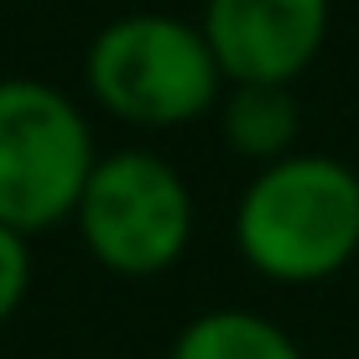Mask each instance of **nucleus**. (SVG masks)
Listing matches in <instances>:
<instances>
[{
  "label": "nucleus",
  "mask_w": 359,
  "mask_h": 359,
  "mask_svg": "<svg viewBox=\"0 0 359 359\" xmlns=\"http://www.w3.org/2000/svg\"><path fill=\"white\" fill-rule=\"evenodd\" d=\"M245 266L281 287L339 276L359 255V172L323 151H292L261 167L234 208Z\"/></svg>",
  "instance_id": "obj_1"
},
{
  "label": "nucleus",
  "mask_w": 359,
  "mask_h": 359,
  "mask_svg": "<svg viewBox=\"0 0 359 359\" xmlns=\"http://www.w3.org/2000/svg\"><path fill=\"white\" fill-rule=\"evenodd\" d=\"M89 89L115 120L141 130H177L214 109L224 73H219L208 36L193 21L135 11L109 21L89 42Z\"/></svg>",
  "instance_id": "obj_2"
},
{
  "label": "nucleus",
  "mask_w": 359,
  "mask_h": 359,
  "mask_svg": "<svg viewBox=\"0 0 359 359\" xmlns=\"http://www.w3.org/2000/svg\"><path fill=\"white\" fill-rule=\"evenodd\" d=\"M79 104L42 79H0V224L42 234L79 214L94 172Z\"/></svg>",
  "instance_id": "obj_3"
},
{
  "label": "nucleus",
  "mask_w": 359,
  "mask_h": 359,
  "mask_svg": "<svg viewBox=\"0 0 359 359\" xmlns=\"http://www.w3.org/2000/svg\"><path fill=\"white\" fill-rule=\"evenodd\" d=\"M79 234L115 276H156L177 266L193 240V193L156 151H109L79 198Z\"/></svg>",
  "instance_id": "obj_4"
},
{
  "label": "nucleus",
  "mask_w": 359,
  "mask_h": 359,
  "mask_svg": "<svg viewBox=\"0 0 359 359\" xmlns=\"http://www.w3.org/2000/svg\"><path fill=\"white\" fill-rule=\"evenodd\" d=\"M333 0H208L203 36L229 83H292L328 42Z\"/></svg>",
  "instance_id": "obj_5"
},
{
  "label": "nucleus",
  "mask_w": 359,
  "mask_h": 359,
  "mask_svg": "<svg viewBox=\"0 0 359 359\" xmlns=\"http://www.w3.org/2000/svg\"><path fill=\"white\" fill-rule=\"evenodd\" d=\"M167 359H307V354L281 323L250 313V307H214V313H198L193 323H182Z\"/></svg>",
  "instance_id": "obj_6"
},
{
  "label": "nucleus",
  "mask_w": 359,
  "mask_h": 359,
  "mask_svg": "<svg viewBox=\"0 0 359 359\" xmlns=\"http://www.w3.org/2000/svg\"><path fill=\"white\" fill-rule=\"evenodd\" d=\"M224 141L234 156H245L255 167L292 156V141H297L292 83H234V94L224 99Z\"/></svg>",
  "instance_id": "obj_7"
},
{
  "label": "nucleus",
  "mask_w": 359,
  "mask_h": 359,
  "mask_svg": "<svg viewBox=\"0 0 359 359\" xmlns=\"http://www.w3.org/2000/svg\"><path fill=\"white\" fill-rule=\"evenodd\" d=\"M27 240L32 234L0 224V323H11L32 292V245Z\"/></svg>",
  "instance_id": "obj_8"
}]
</instances>
